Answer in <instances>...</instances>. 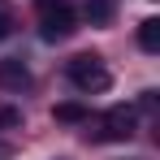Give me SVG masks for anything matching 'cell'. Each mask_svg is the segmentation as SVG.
I'll return each mask as SVG.
<instances>
[{
    "mask_svg": "<svg viewBox=\"0 0 160 160\" xmlns=\"http://www.w3.org/2000/svg\"><path fill=\"white\" fill-rule=\"evenodd\" d=\"M35 9H39V35L48 43H61L78 30V9L69 0H35Z\"/></svg>",
    "mask_w": 160,
    "mask_h": 160,
    "instance_id": "cell-1",
    "label": "cell"
},
{
    "mask_svg": "<svg viewBox=\"0 0 160 160\" xmlns=\"http://www.w3.org/2000/svg\"><path fill=\"white\" fill-rule=\"evenodd\" d=\"M69 82L78 87L82 95H100V91H108L112 87V74H108V65L100 61V56H91V52H82L69 61Z\"/></svg>",
    "mask_w": 160,
    "mask_h": 160,
    "instance_id": "cell-2",
    "label": "cell"
},
{
    "mask_svg": "<svg viewBox=\"0 0 160 160\" xmlns=\"http://www.w3.org/2000/svg\"><path fill=\"white\" fill-rule=\"evenodd\" d=\"M134 130H138V117H134V108L117 104V108H108L104 117H100V130H95V138H104V143H126Z\"/></svg>",
    "mask_w": 160,
    "mask_h": 160,
    "instance_id": "cell-3",
    "label": "cell"
},
{
    "mask_svg": "<svg viewBox=\"0 0 160 160\" xmlns=\"http://www.w3.org/2000/svg\"><path fill=\"white\" fill-rule=\"evenodd\" d=\"M0 87H4V91H22V87H30V69L18 61V56L0 61Z\"/></svg>",
    "mask_w": 160,
    "mask_h": 160,
    "instance_id": "cell-4",
    "label": "cell"
},
{
    "mask_svg": "<svg viewBox=\"0 0 160 160\" xmlns=\"http://www.w3.org/2000/svg\"><path fill=\"white\" fill-rule=\"evenodd\" d=\"M82 13H87L91 26H104V22H112V13H117V0H82Z\"/></svg>",
    "mask_w": 160,
    "mask_h": 160,
    "instance_id": "cell-5",
    "label": "cell"
},
{
    "mask_svg": "<svg viewBox=\"0 0 160 160\" xmlns=\"http://www.w3.org/2000/svg\"><path fill=\"white\" fill-rule=\"evenodd\" d=\"M138 48L143 52H160V18L138 22Z\"/></svg>",
    "mask_w": 160,
    "mask_h": 160,
    "instance_id": "cell-6",
    "label": "cell"
},
{
    "mask_svg": "<svg viewBox=\"0 0 160 160\" xmlns=\"http://www.w3.org/2000/svg\"><path fill=\"white\" fill-rule=\"evenodd\" d=\"M52 117H56V121H65V126H78V121H87V108H82V104H56Z\"/></svg>",
    "mask_w": 160,
    "mask_h": 160,
    "instance_id": "cell-7",
    "label": "cell"
},
{
    "mask_svg": "<svg viewBox=\"0 0 160 160\" xmlns=\"http://www.w3.org/2000/svg\"><path fill=\"white\" fill-rule=\"evenodd\" d=\"M13 26H18L13 9H9V4H0V39H9V35H13Z\"/></svg>",
    "mask_w": 160,
    "mask_h": 160,
    "instance_id": "cell-8",
    "label": "cell"
},
{
    "mask_svg": "<svg viewBox=\"0 0 160 160\" xmlns=\"http://www.w3.org/2000/svg\"><path fill=\"white\" fill-rule=\"evenodd\" d=\"M18 121H22L18 108H0V126H18Z\"/></svg>",
    "mask_w": 160,
    "mask_h": 160,
    "instance_id": "cell-9",
    "label": "cell"
}]
</instances>
